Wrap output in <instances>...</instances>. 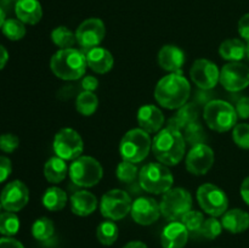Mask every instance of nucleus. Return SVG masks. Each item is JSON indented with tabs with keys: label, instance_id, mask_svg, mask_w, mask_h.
Segmentation results:
<instances>
[{
	"label": "nucleus",
	"instance_id": "f257e3e1",
	"mask_svg": "<svg viewBox=\"0 0 249 248\" xmlns=\"http://www.w3.org/2000/svg\"><path fill=\"white\" fill-rule=\"evenodd\" d=\"M191 85L181 73H170L157 83L156 101L167 109H179L187 104Z\"/></svg>",
	"mask_w": 249,
	"mask_h": 248
},
{
	"label": "nucleus",
	"instance_id": "f03ea898",
	"mask_svg": "<svg viewBox=\"0 0 249 248\" xmlns=\"http://www.w3.org/2000/svg\"><path fill=\"white\" fill-rule=\"evenodd\" d=\"M186 151V141L181 131L164 128L152 140V152L156 159L167 167L179 164Z\"/></svg>",
	"mask_w": 249,
	"mask_h": 248
},
{
	"label": "nucleus",
	"instance_id": "7ed1b4c3",
	"mask_svg": "<svg viewBox=\"0 0 249 248\" xmlns=\"http://www.w3.org/2000/svg\"><path fill=\"white\" fill-rule=\"evenodd\" d=\"M88 63L85 53L78 49H60L50 60L53 74L63 80H77L85 74Z\"/></svg>",
	"mask_w": 249,
	"mask_h": 248
},
{
	"label": "nucleus",
	"instance_id": "20e7f679",
	"mask_svg": "<svg viewBox=\"0 0 249 248\" xmlns=\"http://www.w3.org/2000/svg\"><path fill=\"white\" fill-rule=\"evenodd\" d=\"M152 150V140L147 131L141 128L126 131L119 143V153L124 160L140 163Z\"/></svg>",
	"mask_w": 249,
	"mask_h": 248
},
{
	"label": "nucleus",
	"instance_id": "39448f33",
	"mask_svg": "<svg viewBox=\"0 0 249 248\" xmlns=\"http://www.w3.org/2000/svg\"><path fill=\"white\" fill-rule=\"evenodd\" d=\"M203 118L212 130L225 133L235 128L238 117L231 104L224 100H212L204 106Z\"/></svg>",
	"mask_w": 249,
	"mask_h": 248
},
{
	"label": "nucleus",
	"instance_id": "423d86ee",
	"mask_svg": "<svg viewBox=\"0 0 249 248\" xmlns=\"http://www.w3.org/2000/svg\"><path fill=\"white\" fill-rule=\"evenodd\" d=\"M139 182L148 194L162 195L172 189L174 177L167 165L162 163H148L141 168Z\"/></svg>",
	"mask_w": 249,
	"mask_h": 248
},
{
	"label": "nucleus",
	"instance_id": "0eeeda50",
	"mask_svg": "<svg viewBox=\"0 0 249 248\" xmlns=\"http://www.w3.org/2000/svg\"><path fill=\"white\" fill-rule=\"evenodd\" d=\"M73 184L80 187H92L101 181L104 168L101 163L90 156H80L73 160L68 170Z\"/></svg>",
	"mask_w": 249,
	"mask_h": 248
},
{
	"label": "nucleus",
	"instance_id": "6e6552de",
	"mask_svg": "<svg viewBox=\"0 0 249 248\" xmlns=\"http://www.w3.org/2000/svg\"><path fill=\"white\" fill-rule=\"evenodd\" d=\"M160 207V213L167 220L180 221L192 209L191 194L182 187H172L163 194Z\"/></svg>",
	"mask_w": 249,
	"mask_h": 248
},
{
	"label": "nucleus",
	"instance_id": "1a4fd4ad",
	"mask_svg": "<svg viewBox=\"0 0 249 248\" xmlns=\"http://www.w3.org/2000/svg\"><path fill=\"white\" fill-rule=\"evenodd\" d=\"M130 196L124 190L113 189L107 191L100 202L101 214L108 220H122L131 211Z\"/></svg>",
	"mask_w": 249,
	"mask_h": 248
},
{
	"label": "nucleus",
	"instance_id": "9d476101",
	"mask_svg": "<svg viewBox=\"0 0 249 248\" xmlns=\"http://www.w3.org/2000/svg\"><path fill=\"white\" fill-rule=\"evenodd\" d=\"M53 152L65 160H74L80 157L84 151V142L77 130L63 128L56 133L53 138Z\"/></svg>",
	"mask_w": 249,
	"mask_h": 248
},
{
	"label": "nucleus",
	"instance_id": "9b49d317",
	"mask_svg": "<svg viewBox=\"0 0 249 248\" xmlns=\"http://www.w3.org/2000/svg\"><path fill=\"white\" fill-rule=\"evenodd\" d=\"M197 201L199 207L211 216L223 215L229 207V198L225 192L213 184H203L197 190Z\"/></svg>",
	"mask_w": 249,
	"mask_h": 248
},
{
	"label": "nucleus",
	"instance_id": "f8f14e48",
	"mask_svg": "<svg viewBox=\"0 0 249 248\" xmlns=\"http://www.w3.org/2000/svg\"><path fill=\"white\" fill-rule=\"evenodd\" d=\"M105 35H106V27L104 21L96 17L83 21L75 31L77 43L84 50L99 46L105 39Z\"/></svg>",
	"mask_w": 249,
	"mask_h": 248
},
{
	"label": "nucleus",
	"instance_id": "ddd939ff",
	"mask_svg": "<svg viewBox=\"0 0 249 248\" xmlns=\"http://www.w3.org/2000/svg\"><path fill=\"white\" fill-rule=\"evenodd\" d=\"M219 83L228 91H242L249 85V67L242 62L226 63L220 71Z\"/></svg>",
	"mask_w": 249,
	"mask_h": 248
},
{
	"label": "nucleus",
	"instance_id": "4468645a",
	"mask_svg": "<svg viewBox=\"0 0 249 248\" xmlns=\"http://www.w3.org/2000/svg\"><path fill=\"white\" fill-rule=\"evenodd\" d=\"M190 78L192 82L203 90L213 89L220 79V71L218 66L207 58H198L194 62L190 70Z\"/></svg>",
	"mask_w": 249,
	"mask_h": 248
},
{
	"label": "nucleus",
	"instance_id": "2eb2a0df",
	"mask_svg": "<svg viewBox=\"0 0 249 248\" xmlns=\"http://www.w3.org/2000/svg\"><path fill=\"white\" fill-rule=\"evenodd\" d=\"M215 160L213 148L207 143L192 146L186 156V169L194 175H206L212 169Z\"/></svg>",
	"mask_w": 249,
	"mask_h": 248
},
{
	"label": "nucleus",
	"instance_id": "dca6fc26",
	"mask_svg": "<svg viewBox=\"0 0 249 248\" xmlns=\"http://www.w3.org/2000/svg\"><path fill=\"white\" fill-rule=\"evenodd\" d=\"M29 201V190L26 184L19 180L9 182L2 189L0 195V203L6 212H19L27 206Z\"/></svg>",
	"mask_w": 249,
	"mask_h": 248
},
{
	"label": "nucleus",
	"instance_id": "f3484780",
	"mask_svg": "<svg viewBox=\"0 0 249 248\" xmlns=\"http://www.w3.org/2000/svg\"><path fill=\"white\" fill-rule=\"evenodd\" d=\"M131 218L139 225H151L162 215L160 207L156 199L151 197H139L131 204Z\"/></svg>",
	"mask_w": 249,
	"mask_h": 248
},
{
	"label": "nucleus",
	"instance_id": "a211bd4d",
	"mask_svg": "<svg viewBox=\"0 0 249 248\" xmlns=\"http://www.w3.org/2000/svg\"><path fill=\"white\" fill-rule=\"evenodd\" d=\"M185 62V53L177 45H164L158 53V65L170 73H181Z\"/></svg>",
	"mask_w": 249,
	"mask_h": 248
},
{
	"label": "nucleus",
	"instance_id": "6ab92c4d",
	"mask_svg": "<svg viewBox=\"0 0 249 248\" xmlns=\"http://www.w3.org/2000/svg\"><path fill=\"white\" fill-rule=\"evenodd\" d=\"M138 123L148 134L158 133L164 124V114L155 105H143L138 111Z\"/></svg>",
	"mask_w": 249,
	"mask_h": 248
},
{
	"label": "nucleus",
	"instance_id": "aec40b11",
	"mask_svg": "<svg viewBox=\"0 0 249 248\" xmlns=\"http://www.w3.org/2000/svg\"><path fill=\"white\" fill-rule=\"evenodd\" d=\"M189 240V230L181 221H172L168 224L160 235L163 248H184Z\"/></svg>",
	"mask_w": 249,
	"mask_h": 248
},
{
	"label": "nucleus",
	"instance_id": "412c9836",
	"mask_svg": "<svg viewBox=\"0 0 249 248\" xmlns=\"http://www.w3.org/2000/svg\"><path fill=\"white\" fill-rule=\"evenodd\" d=\"M85 56H87L88 66L97 74H105L109 72L114 65L113 56L105 48L96 46V48L89 49L85 53Z\"/></svg>",
	"mask_w": 249,
	"mask_h": 248
},
{
	"label": "nucleus",
	"instance_id": "4be33fe9",
	"mask_svg": "<svg viewBox=\"0 0 249 248\" xmlns=\"http://www.w3.org/2000/svg\"><path fill=\"white\" fill-rule=\"evenodd\" d=\"M71 209L75 215L88 216L94 213L97 208V197L87 190H79L71 197Z\"/></svg>",
	"mask_w": 249,
	"mask_h": 248
},
{
	"label": "nucleus",
	"instance_id": "5701e85b",
	"mask_svg": "<svg viewBox=\"0 0 249 248\" xmlns=\"http://www.w3.org/2000/svg\"><path fill=\"white\" fill-rule=\"evenodd\" d=\"M15 14L24 24H36L43 17V9L38 0H17Z\"/></svg>",
	"mask_w": 249,
	"mask_h": 248
},
{
	"label": "nucleus",
	"instance_id": "b1692460",
	"mask_svg": "<svg viewBox=\"0 0 249 248\" xmlns=\"http://www.w3.org/2000/svg\"><path fill=\"white\" fill-rule=\"evenodd\" d=\"M223 228L231 233L245 232L249 228V214L242 209H230L223 214Z\"/></svg>",
	"mask_w": 249,
	"mask_h": 248
},
{
	"label": "nucleus",
	"instance_id": "393cba45",
	"mask_svg": "<svg viewBox=\"0 0 249 248\" xmlns=\"http://www.w3.org/2000/svg\"><path fill=\"white\" fill-rule=\"evenodd\" d=\"M195 122H198V108L195 104H186L179 108L177 116L169 119L168 128L181 131Z\"/></svg>",
	"mask_w": 249,
	"mask_h": 248
},
{
	"label": "nucleus",
	"instance_id": "a878e982",
	"mask_svg": "<svg viewBox=\"0 0 249 248\" xmlns=\"http://www.w3.org/2000/svg\"><path fill=\"white\" fill-rule=\"evenodd\" d=\"M70 167L65 159L57 157H51L46 160L44 165V177L51 184H60L66 179Z\"/></svg>",
	"mask_w": 249,
	"mask_h": 248
},
{
	"label": "nucleus",
	"instance_id": "bb28decb",
	"mask_svg": "<svg viewBox=\"0 0 249 248\" xmlns=\"http://www.w3.org/2000/svg\"><path fill=\"white\" fill-rule=\"evenodd\" d=\"M247 45L240 39H226L219 46V55L230 62H240L246 57Z\"/></svg>",
	"mask_w": 249,
	"mask_h": 248
},
{
	"label": "nucleus",
	"instance_id": "cd10ccee",
	"mask_svg": "<svg viewBox=\"0 0 249 248\" xmlns=\"http://www.w3.org/2000/svg\"><path fill=\"white\" fill-rule=\"evenodd\" d=\"M43 206L50 212H60L66 207L68 201L67 194L57 186L46 189L43 195Z\"/></svg>",
	"mask_w": 249,
	"mask_h": 248
},
{
	"label": "nucleus",
	"instance_id": "c85d7f7f",
	"mask_svg": "<svg viewBox=\"0 0 249 248\" xmlns=\"http://www.w3.org/2000/svg\"><path fill=\"white\" fill-rule=\"evenodd\" d=\"M97 107H99V99L92 91L83 90L75 100V108L82 116H92L96 112Z\"/></svg>",
	"mask_w": 249,
	"mask_h": 248
},
{
	"label": "nucleus",
	"instance_id": "c756f323",
	"mask_svg": "<svg viewBox=\"0 0 249 248\" xmlns=\"http://www.w3.org/2000/svg\"><path fill=\"white\" fill-rule=\"evenodd\" d=\"M96 237L104 246H112L118 238V226L113 220H105L97 226Z\"/></svg>",
	"mask_w": 249,
	"mask_h": 248
},
{
	"label": "nucleus",
	"instance_id": "7c9ffc66",
	"mask_svg": "<svg viewBox=\"0 0 249 248\" xmlns=\"http://www.w3.org/2000/svg\"><path fill=\"white\" fill-rule=\"evenodd\" d=\"M53 232H55V226H53V220L46 216L36 219L32 225V235L36 240L41 241V242L50 240Z\"/></svg>",
	"mask_w": 249,
	"mask_h": 248
},
{
	"label": "nucleus",
	"instance_id": "2f4dec72",
	"mask_svg": "<svg viewBox=\"0 0 249 248\" xmlns=\"http://www.w3.org/2000/svg\"><path fill=\"white\" fill-rule=\"evenodd\" d=\"M51 40L60 49H70L77 43L74 32H72L70 28L65 26L56 27L51 32Z\"/></svg>",
	"mask_w": 249,
	"mask_h": 248
},
{
	"label": "nucleus",
	"instance_id": "473e14b6",
	"mask_svg": "<svg viewBox=\"0 0 249 248\" xmlns=\"http://www.w3.org/2000/svg\"><path fill=\"white\" fill-rule=\"evenodd\" d=\"M2 34L6 36L9 40L17 41L24 38L27 33L26 26L18 18H7L5 19L4 24L1 27Z\"/></svg>",
	"mask_w": 249,
	"mask_h": 248
},
{
	"label": "nucleus",
	"instance_id": "72a5a7b5",
	"mask_svg": "<svg viewBox=\"0 0 249 248\" xmlns=\"http://www.w3.org/2000/svg\"><path fill=\"white\" fill-rule=\"evenodd\" d=\"M19 230V219L14 212L0 214V233L7 237L16 235Z\"/></svg>",
	"mask_w": 249,
	"mask_h": 248
},
{
	"label": "nucleus",
	"instance_id": "f704fd0d",
	"mask_svg": "<svg viewBox=\"0 0 249 248\" xmlns=\"http://www.w3.org/2000/svg\"><path fill=\"white\" fill-rule=\"evenodd\" d=\"M139 169L136 167L135 163L129 162V160H122L116 169V175L118 177L119 181L124 182V184H130L136 177H139Z\"/></svg>",
	"mask_w": 249,
	"mask_h": 248
},
{
	"label": "nucleus",
	"instance_id": "c9c22d12",
	"mask_svg": "<svg viewBox=\"0 0 249 248\" xmlns=\"http://www.w3.org/2000/svg\"><path fill=\"white\" fill-rule=\"evenodd\" d=\"M185 131V141L189 142L190 145L196 146L199 143H204V130L202 128L201 124L198 122H195V123L189 124L186 128L184 129Z\"/></svg>",
	"mask_w": 249,
	"mask_h": 248
},
{
	"label": "nucleus",
	"instance_id": "e433bc0d",
	"mask_svg": "<svg viewBox=\"0 0 249 248\" xmlns=\"http://www.w3.org/2000/svg\"><path fill=\"white\" fill-rule=\"evenodd\" d=\"M204 220H206V219H204L203 214H202L201 212L192 211L191 209V211L187 212V213L182 216V219L180 221L184 224L185 228L189 230V232H196V231L201 230Z\"/></svg>",
	"mask_w": 249,
	"mask_h": 248
},
{
	"label": "nucleus",
	"instance_id": "4c0bfd02",
	"mask_svg": "<svg viewBox=\"0 0 249 248\" xmlns=\"http://www.w3.org/2000/svg\"><path fill=\"white\" fill-rule=\"evenodd\" d=\"M221 231H223L221 221H219L215 216H211V218L204 220L199 232H201L202 236L208 238V240H214V238H216L220 235Z\"/></svg>",
	"mask_w": 249,
	"mask_h": 248
},
{
	"label": "nucleus",
	"instance_id": "58836bf2",
	"mask_svg": "<svg viewBox=\"0 0 249 248\" xmlns=\"http://www.w3.org/2000/svg\"><path fill=\"white\" fill-rule=\"evenodd\" d=\"M232 139L238 147L249 150V124H236L232 130Z\"/></svg>",
	"mask_w": 249,
	"mask_h": 248
},
{
	"label": "nucleus",
	"instance_id": "ea45409f",
	"mask_svg": "<svg viewBox=\"0 0 249 248\" xmlns=\"http://www.w3.org/2000/svg\"><path fill=\"white\" fill-rule=\"evenodd\" d=\"M19 139L14 134H2L0 135V150L5 153H12L18 148Z\"/></svg>",
	"mask_w": 249,
	"mask_h": 248
},
{
	"label": "nucleus",
	"instance_id": "a19ab883",
	"mask_svg": "<svg viewBox=\"0 0 249 248\" xmlns=\"http://www.w3.org/2000/svg\"><path fill=\"white\" fill-rule=\"evenodd\" d=\"M236 113L241 119L249 118V96H242L236 104Z\"/></svg>",
	"mask_w": 249,
	"mask_h": 248
},
{
	"label": "nucleus",
	"instance_id": "79ce46f5",
	"mask_svg": "<svg viewBox=\"0 0 249 248\" xmlns=\"http://www.w3.org/2000/svg\"><path fill=\"white\" fill-rule=\"evenodd\" d=\"M12 172L11 160L5 156H0V184L10 177Z\"/></svg>",
	"mask_w": 249,
	"mask_h": 248
},
{
	"label": "nucleus",
	"instance_id": "37998d69",
	"mask_svg": "<svg viewBox=\"0 0 249 248\" xmlns=\"http://www.w3.org/2000/svg\"><path fill=\"white\" fill-rule=\"evenodd\" d=\"M238 34L245 40L249 41V14L243 15L238 21Z\"/></svg>",
	"mask_w": 249,
	"mask_h": 248
},
{
	"label": "nucleus",
	"instance_id": "c03bdc74",
	"mask_svg": "<svg viewBox=\"0 0 249 248\" xmlns=\"http://www.w3.org/2000/svg\"><path fill=\"white\" fill-rule=\"evenodd\" d=\"M82 88L85 91L94 92L99 88V80L94 75H85L82 79Z\"/></svg>",
	"mask_w": 249,
	"mask_h": 248
},
{
	"label": "nucleus",
	"instance_id": "a18cd8bd",
	"mask_svg": "<svg viewBox=\"0 0 249 248\" xmlns=\"http://www.w3.org/2000/svg\"><path fill=\"white\" fill-rule=\"evenodd\" d=\"M0 248H24V246L16 238L5 236L0 238Z\"/></svg>",
	"mask_w": 249,
	"mask_h": 248
},
{
	"label": "nucleus",
	"instance_id": "49530a36",
	"mask_svg": "<svg viewBox=\"0 0 249 248\" xmlns=\"http://www.w3.org/2000/svg\"><path fill=\"white\" fill-rule=\"evenodd\" d=\"M241 196H242L243 201L249 206V177H246L241 185Z\"/></svg>",
	"mask_w": 249,
	"mask_h": 248
},
{
	"label": "nucleus",
	"instance_id": "de8ad7c7",
	"mask_svg": "<svg viewBox=\"0 0 249 248\" xmlns=\"http://www.w3.org/2000/svg\"><path fill=\"white\" fill-rule=\"evenodd\" d=\"M7 61H9V53L4 46L0 45V71L6 66Z\"/></svg>",
	"mask_w": 249,
	"mask_h": 248
},
{
	"label": "nucleus",
	"instance_id": "09e8293b",
	"mask_svg": "<svg viewBox=\"0 0 249 248\" xmlns=\"http://www.w3.org/2000/svg\"><path fill=\"white\" fill-rule=\"evenodd\" d=\"M123 248H147V246L141 241H131V242L126 243Z\"/></svg>",
	"mask_w": 249,
	"mask_h": 248
},
{
	"label": "nucleus",
	"instance_id": "8fccbe9b",
	"mask_svg": "<svg viewBox=\"0 0 249 248\" xmlns=\"http://www.w3.org/2000/svg\"><path fill=\"white\" fill-rule=\"evenodd\" d=\"M5 12H4V10L1 9V7H0V29H1V27H2V24H4V22H5Z\"/></svg>",
	"mask_w": 249,
	"mask_h": 248
},
{
	"label": "nucleus",
	"instance_id": "3c124183",
	"mask_svg": "<svg viewBox=\"0 0 249 248\" xmlns=\"http://www.w3.org/2000/svg\"><path fill=\"white\" fill-rule=\"evenodd\" d=\"M246 57H247L248 61H249V41H248V44H247V51H246Z\"/></svg>",
	"mask_w": 249,
	"mask_h": 248
},
{
	"label": "nucleus",
	"instance_id": "603ef678",
	"mask_svg": "<svg viewBox=\"0 0 249 248\" xmlns=\"http://www.w3.org/2000/svg\"><path fill=\"white\" fill-rule=\"evenodd\" d=\"M1 208H2V206H1V203H0V211H1Z\"/></svg>",
	"mask_w": 249,
	"mask_h": 248
}]
</instances>
